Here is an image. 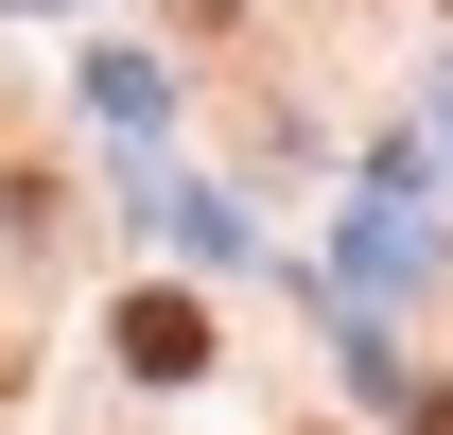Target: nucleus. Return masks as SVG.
<instances>
[{
  "instance_id": "obj_1",
  "label": "nucleus",
  "mask_w": 453,
  "mask_h": 435,
  "mask_svg": "<svg viewBox=\"0 0 453 435\" xmlns=\"http://www.w3.org/2000/svg\"><path fill=\"white\" fill-rule=\"evenodd\" d=\"M122 366H140V383H192V366H210V314H192V296H122Z\"/></svg>"
}]
</instances>
